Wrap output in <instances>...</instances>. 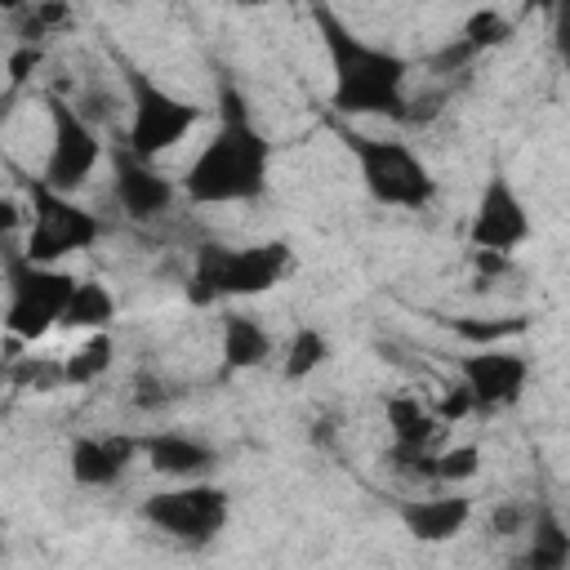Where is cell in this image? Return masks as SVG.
<instances>
[{
    "label": "cell",
    "instance_id": "6da1fadb",
    "mask_svg": "<svg viewBox=\"0 0 570 570\" xmlns=\"http://www.w3.org/2000/svg\"><path fill=\"white\" fill-rule=\"evenodd\" d=\"M267 160L272 147L249 120L245 98L223 85L218 89V134L196 151L187 165L183 191L196 205H232V200H254L267 187Z\"/></svg>",
    "mask_w": 570,
    "mask_h": 570
},
{
    "label": "cell",
    "instance_id": "7a4b0ae2",
    "mask_svg": "<svg viewBox=\"0 0 570 570\" xmlns=\"http://www.w3.org/2000/svg\"><path fill=\"white\" fill-rule=\"evenodd\" d=\"M325 53H330V71H334V111L343 116H392L405 120L410 102H405V58L370 45L365 36H356L334 9H312Z\"/></svg>",
    "mask_w": 570,
    "mask_h": 570
},
{
    "label": "cell",
    "instance_id": "3957f363",
    "mask_svg": "<svg viewBox=\"0 0 570 570\" xmlns=\"http://www.w3.org/2000/svg\"><path fill=\"white\" fill-rule=\"evenodd\" d=\"M289 272V249L281 240L267 245H200L191 267V298H245L272 289Z\"/></svg>",
    "mask_w": 570,
    "mask_h": 570
},
{
    "label": "cell",
    "instance_id": "277c9868",
    "mask_svg": "<svg viewBox=\"0 0 570 570\" xmlns=\"http://www.w3.org/2000/svg\"><path fill=\"white\" fill-rule=\"evenodd\" d=\"M356 165H361V178H365V191L379 200V205H396V209H423L432 200V174L428 165L419 160V151L410 142H396V138H370V134H352L347 138Z\"/></svg>",
    "mask_w": 570,
    "mask_h": 570
},
{
    "label": "cell",
    "instance_id": "5b68a950",
    "mask_svg": "<svg viewBox=\"0 0 570 570\" xmlns=\"http://www.w3.org/2000/svg\"><path fill=\"white\" fill-rule=\"evenodd\" d=\"M71 289H76V276L71 272H62V267H36L27 258H13L9 263V307H4L9 334L22 338V343L45 338L62 321V307L71 303Z\"/></svg>",
    "mask_w": 570,
    "mask_h": 570
},
{
    "label": "cell",
    "instance_id": "8992f818",
    "mask_svg": "<svg viewBox=\"0 0 570 570\" xmlns=\"http://www.w3.org/2000/svg\"><path fill=\"white\" fill-rule=\"evenodd\" d=\"M129 134H125V151H134L138 160H156L160 151H169L174 142H183L196 120H200V107L160 89L156 80L147 76H129Z\"/></svg>",
    "mask_w": 570,
    "mask_h": 570
},
{
    "label": "cell",
    "instance_id": "52a82bcc",
    "mask_svg": "<svg viewBox=\"0 0 570 570\" xmlns=\"http://www.w3.org/2000/svg\"><path fill=\"white\" fill-rule=\"evenodd\" d=\"M31 232H27V249L22 258L36 263V267H58V258L67 254H80L98 240V218L89 209H80L71 196L62 191H49L45 183L31 187Z\"/></svg>",
    "mask_w": 570,
    "mask_h": 570
},
{
    "label": "cell",
    "instance_id": "ba28073f",
    "mask_svg": "<svg viewBox=\"0 0 570 570\" xmlns=\"http://www.w3.org/2000/svg\"><path fill=\"white\" fill-rule=\"evenodd\" d=\"M142 517L178 539V543H209L223 525H227V494L218 485H205V481H191V485H178V490H160L142 503Z\"/></svg>",
    "mask_w": 570,
    "mask_h": 570
},
{
    "label": "cell",
    "instance_id": "9c48e42d",
    "mask_svg": "<svg viewBox=\"0 0 570 570\" xmlns=\"http://www.w3.org/2000/svg\"><path fill=\"white\" fill-rule=\"evenodd\" d=\"M49 116H53V142H49V160H45V178L40 183L49 191L67 196V191H76L94 174V165L102 156V142H98L94 125L76 107L49 102Z\"/></svg>",
    "mask_w": 570,
    "mask_h": 570
},
{
    "label": "cell",
    "instance_id": "30bf717a",
    "mask_svg": "<svg viewBox=\"0 0 570 570\" xmlns=\"http://www.w3.org/2000/svg\"><path fill=\"white\" fill-rule=\"evenodd\" d=\"M472 245L481 254H512L525 236H530V214L521 205V196L512 191V183L503 174H494L476 200V214H472Z\"/></svg>",
    "mask_w": 570,
    "mask_h": 570
},
{
    "label": "cell",
    "instance_id": "8fae6325",
    "mask_svg": "<svg viewBox=\"0 0 570 570\" xmlns=\"http://www.w3.org/2000/svg\"><path fill=\"white\" fill-rule=\"evenodd\" d=\"M459 374H463V387H468L472 405H476V410H494V405L521 401L525 379H530V365H525V356H517V352L485 347V352H476V356H459Z\"/></svg>",
    "mask_w": 570,
    "mask_h": 570
},
{
    "label": "cell",
    "instance_id": "7c38bea8",
    "mask_svg": "<svg viewBox=\"0 0 570 570\" xmlns=\"http://www.w3.org/2000/svg\"><path fill=\"white\" fill-rule=\"evenodd\" d=\"M111 165H116V200L129 218H160L169 205H174V187L169 178L151 165V160H138L134 151L116 147L111 151Z\"/></svg>",
    "mask_w": 570,
    "mask_h": 570
},
{
    "label": "cell",
    "instance_id": "4fadbf2b",
    "mask_svg": "<svg viewBox=\"0 0 570 570\" xmlns=\"http://www.w3.org/2000/svg\"><path fill=\"white\" fill-rule=\"evenodd\" d=\"M138 459V436H80L71 445V476L80 485H116Z\"/></svg>",
    "mask_w": 570,
    "mask_h": 570
},
{
    "label": "cell",
    "instance_id": "5bb4252c",
    "mask_svg": "<svg viewBox=\"0 0 570 570\" xmlns=\"http://www.w3.org/2000/svg\"><path fill=\"white\" fill-rule=\"evenodd\" d=\"M472 517V503L459 494H432V499H405L401 503V525L419 543H445L454 539Z\"/></svg>",
    "mask_w": 570,
    "mask_h": 570
},
{
    "label": "cell",
    "instance_id": "9a60e30c",
    "mask_svg": "<svg viewBox=\"0 0 570 570\" xmlns=\"http://www.w3.org/2000/svg\"><path fill=\"white\" fill-rule=\"evenodd\" d=\"M138 454H147L151 472L160 476H200L205 468H214V450L187 432H156V436H138Z\"/></svg>",
    "mask_w": 570,
    "mask_h": 570
},
{
    "label": "cell",
    "instance_id": "2e32d148",
    "mask_svg": "<svg viewBox=\"0 0 570 570\" xmlns=\"http://www.w3.org/2000/svg\"><path fill=\"white\" fill-rule=\"evenodd\" d=\"M272 356V334L245 316V312H227L223 316V365L227 370H254Z\"/></svg>",
    "mask_w": 570,
    "mask_h": 570
},
{
    "label": "cell",
    "instance_id": "e0dca14e",
    "mask_svg": "<svg viewBox=\"0 0 570 570\" xmlns=\"http://www.w3.org/2000/svg\"><path fill=\"white\" fill-rule=\"evenodd\" d=\"M566 566H570V534L552 512H539L530 530V548L512 561V570H566Z\"/></svg>",
    "mask_w": 570,
    "mask_h": 570
},
{
    "label": "cell",
    "instance_id": "ac0fdd59",
    "mask_svg": "<svg viewBox=\"0 0 570 570\" xmlns=\"http://www.w3.org/2000/svg\"><path fill=\"white\" fill-rule=\"evenodd\" d=\"M116 321V298L102 281H76L71 289V303L62 307V330H89V334H102L107 325Z\"/></svg>",
    "mask_w": 570,
    "mask_h": 570
},
{
    "label": "cell",
    "instance_id": "d6986e66",
    "mask_svg": "<svg viewBox=\"0 0 570 570\" xmlns=\"http://www.w3.org/2000/svg\"><path fill=\"white\" fill-rule=\"evenodd\" d=\"M387 423H392L396 450H432V436L441 432L436 414L414 396H392L387 401Z\"/></svg>",
    "mask_w": 570,
    "mask_h": 570
},
{
    "label": "cell",
    "instance_id": "ffe728a7",
    "mask_svg": "<svg viewBox=\"0 0 570 570\" xmlns=\"http://www.w3.org/2000/svg\"><path fill=\"white\" fill-rule=\"evenodd\" d=\"M111 356H116V343H111V334L102 330V334H89L67 361H62V383H76V387H85V383H94L98 374H107L111 370Z\"/></svg>",
    "mask_w": 570,
    "mask_h": 570
},
{
    "label": "cell",
    "instance_id": "44dd1931",
    "mask_svg": "<svg viewBox=\"0 0 570 570\" xmlns=\"http://www.w3.org/2000/svg\"><path fill=\"white\" fill-rule=\"evenodd\" d=\"M325 361H330V338H325L321 330L303 325V330L289 338V347H285V365H281V374H285L289 383H298V379H307L312 370H321Z\"/></svg>",
    "mask_w": 570,
    "mask_h": 570
},
{
    "label": "cell",
    "instance_id": "7402d4cb",
    "mask_svg": "<svg viewBox=\"0 0 570 570\" xmlns=\"http://www.w3.org/2000/svg\"><path fill=\"white\" fill-rule=\"evenodd\" d=\"M512 36V22L499 13V9H476V13H468V22H463V45L476 53V49H494V45H503Z\"/></svg>",
    "mask_w": 570,
    "mask_h": 570
},
{
    "label": "cell",
    "instance_id": "603a6c76",
    "mask_svg": "<svg viewBox=\"0 0 570 570\" xmlns=\"http://www.w3.org/2000/svg\"><path fill=\"white\" fill-rule=\"evenodd\" d=\"M454 325V334H463L468 343H503V338H512V334H521L525 330V316H463V321H450Z\"/></svg>",
    "mask_w": 570,
    "mask_h": 570
},
{
    "label": "cell",
    "instance_id": "cb8c5ba5",
    "mask_svg": "<svg viewBox=\"0 0 570 570\" xmlns=\"http://www.w3.org/2000/svg\"><path fill=\"white\" fill-rule=\"evenodd\" d=\"M481 472V450L476 445H454L445 454H432V481H472Z\"/></svg>",
    "mask_w": 570,
    "mask_h": 570
},
{
    "label": "cell",
    "instance_id": "d4e9b609",
    "mask_svg": "<svg viewBox=\"0 0 570 570\" xmlns=\"http://www.w3.org/2000/svg\"><path fill=\"white\" fill-rule=\"evenodd\" d=\"M472 410H476V405H472L468 387L459 383V387H450V392L436 401V410H432V414H436V423H441V419H445V423H454V419H463V414H472Z\"/></svg>",
    "mask_w": 570,
    "mask_h": 570
},
{
    "label": "cell",
    "instance_id": "484cf974",
    "mask_svg": "<svg viewBox=\"0 0 570 570\" xmlns=\"http://www.w3.org/2000/svg\"><path fill=\"white\" fill-rule=\"evenodd\" d=\"M67 18H71V13H67L62 4H40V9L31 13V22H27V31H22V36H27V40H36V36H45L49 27H58V22H67Z\"/></svg>",
    "mask_w": 570,
    "mask_h": 570
},
{
    "label": "cell",
    "instance_id": "4316f807",
    "mask_svg": "<svg viewBox=\"0 0 570 570\" xmlns=\"http://www.w3.org/2000/svg\"><path fill=\"white\" fill-rule=\"evenodd\" d=\"M169 401V392L151 379V374H142L138 383H134V405H142V410H156V405H165Z\"/></svg>",
    "mask_w": 570,
    "mask_h": 570
},
{
    "label": "cell",
    "instance_id": "83f0119b",
    "mask_svg": "<svg viewBox=\"0 0 570 570\" xmlns=\"http://www.w3.org/2000/svg\"><path fill=\"white\" fill-rule=\"evenodd\" d=\"M36 62H40V49H31V45H27V49H18V53L9 58V80H13V85H22V80L31 76V67H36Z\"/></svg>",
    "mask_w": 570,
    "mask_h": 570
},
{
    "label": "cell",
    "instance_id": "f1b7e54d",
    "mask_svg": "<svg viewBox=\"0 0 570 570\" xmlns=\"http://www.w3.org/2000/svg\"><path fill=\"white\" fill-rule=\"evenodd\" d=\"M490 525H494V534H517L525 525V508H499Z\"/></svg>",
    "mask_w": 570,
    "mask_h": 570
},
{
    "label": "cell",
    "instance_id": "f546056e",
    "mask_svg": "<svg viewBox=\"0 0 570 570\" xmlns=\"http://www.w3.org/2000/svg\"><path fill=\"white\" fill-rule=\"evenodd\" d=\"M476 267H481L485 276H499V272H508V254H481V249H476Z\"/></svg>",
    "mask_w": 570,
    "mask_h": 570
},
{
    "label": "cell",
    "instance_id": "4dcf8cb0",
    "mask_svg": "<svg viewBox=\"0 0 570 570\" xmlns=\"http://www.w3.org/2000/svg\"><path fill=\"white\" fill-rule=\"evenodd\" d=\"M18 223H22V209H18L13 200H0V236H4V232H13Z\"/></svg>",
    "mask_w": 570,
    "mask_h": 570
}]
</instances>
